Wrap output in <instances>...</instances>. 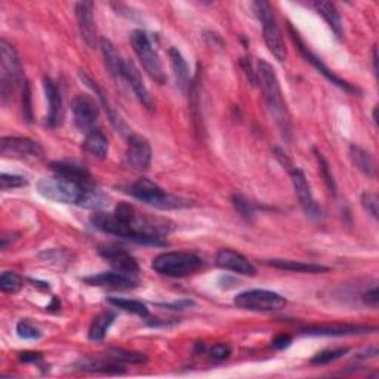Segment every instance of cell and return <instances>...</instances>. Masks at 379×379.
Masks as SVG:
<instances>
[{"label": "cell", "mask_w": 379, "mask_h": 379, "mask_svg": "<svg viewBox=\"0 0 379 379\" xmlns=\"http://www.w3.org/2000/svg\"><path fill=\"white\" fill-rule=\"evenodd\" d=\"M257 74L264 90L265 101H267L270 113L273 115L276 123L279 124V129L282 131L283 136L286 140H289L290 134H292V124H290V115L286 106V101L283 98L280 82L277 79V74L273 66L264 59L258 62Z\"/></svg>", "instance_id": "6da1fadb"}, {"label": "cell", "mask_w": 379, "mask_h": 379, "mask_svg": "<svg viewBox=\"0 0 379 379\" xmlns=\"http://www.w3.org/2000/svg\"><path fill=\"white\" fill-rule=\"evenodd\" d=\"M21 61L15 48L8 41H0V94L3 104L12 101L20 87H24Z\"/></svg>", "instance_id": "7a4b0ae2"}, {"label": "cell", "mask_w": 379, "mask_h": 379, "mask_svg": "<svg viewBox=\"0 0 379 379\" xmlns=\"http://www.w3.org/2000/svg\"><path fill=\"white\" fill-rule=\"evenodd\" d=\"M91 185H82L67 178H62L59 175L49 176V178H42L37 183V192L39 194L55 203H64V205H82L83 196L86 190L92 187Z\"/></svg>", "instance_id": "3957f363"}, {"label": "cell", "mask_w": 379, "mask_h": 379, "mask_svg": "<svg viewBox=\"0 0 379 379\" xmlns=\"http://www.w3.org/2000/svg\"><path fill=\"white\" fill-rule=\"evenodd\" d=\"M203 262L192 252H165L153 259V270L166 277H188L197 273Z\"/></svg>", "instance_id": "277c9868"}, {"label": "cell", "mask_w": 379, "mask_h": 379, "mask_svg": "<svg viewBox=\"0 0 379 379\" xmlns=\"http://www.w3.org/2000/svg\"><path fill=\"white\" fill-rule=\"evenodd\" d=\"M131 45L150 78L160 85L165 83L166 74L150 36L144 30H134L131 33Z\"/></svg>", "instance_id": "5b68a950"}, {"label": "cell", "mask_w": 379, "mask_h": 379, "mask_svg": "<svg viewBox=\"0 0 379 379\" xmlns=\"http://www.w3.org/2000/svg\"><path fill=\"white\" fill-rule=\"evenodd\" d=\"M255 12L259 18V21L262 22V33H264V41L265 45H267L270 52L274 55V58L277 61H286L287 58V49L283 41L282 31L279 29V25H277L276 17L273 14L271 5L269 2H255L254 3Z\"/></svg>", "instance_id": "8992f818"}, {"label": "cell", "mask_w": 379, "mask_h": 379, "mask_svg": "<svg viewBox=\"0 0 379 379\" xmlns=\"http://www.w3.org/2000/svg\"><path fill=\"white\" fill-rule=\"evenodd\" d=\"M129 193L135 199L159 209H176V208H184L188 205L187 200L168 194L165 190L160 188L156 183H153L148 178L136 180L131 185Z\"/></svg>", "instance_id": "52a82bcc"}, {"label": "cell", "mask_w": 379, "mask_h": 379, "mask_svg": "<svg viewBox=\"0 0 379 379\" xmlns=\"http://www.w3.org/2000/svg\"><path fill=\"white\" fill-rule=\"evenodd\" d=\"M234 306L249 311H277L286 307V299L273 290L252 289L238 294L234 298Z\"/></svg>", "instance_id": "ba28073f"}, {"label": "cell", "mask_w": 379, "mask_h": 379, "mask_svg": "<svg viewBox=\"0 0 379 379\" xmlns=\"http://www.w3.org/2000/svg\"><path fill=\"white\" fill-rule=\"evenodd\" d=\"M276 151H277V157L280 159V162L287 168V171L290 173V180H292V184H294L295 193H296V197L299 200L301 208L304 209V212L308 215L310 218H314V220L320 218L322 217V209H320V206L317 203H315V200H314L313 193H311L310 184H308L307 178H306L304 172H302L299 168L290 165L289 160L286 159V156L282 153L280 150H276Z\"/></svg>", "instance_id": "9c48e42d"}, {"label": "cell", "mask_w": 379, "mask_h": 379, "mask_svg": "<svg viewBox=\"0 0 379 379\" xmlns=\"http://www.w3.org/2000/svg\"><path fill=\"white\" fill-rule=\"evenodd\" d=\"M289 33H290V37H292L294 43H295L296 48L299 49V52L302 54V57H304V58L310 62L311 66H314L315 69H317V71L322 73L327 80L332 82L335 86L339 87V90H343V91H345V92H350V94H357V92H359L357 87H355L351 83H348L347 80L341 79L339 76H336L334 71H331L329 67L324 66V62H323L317 55H314V54L311 52V50L306 46V43L302 42L299 33H298L290 24H289Z\"/></svg>", "instance_id": "30bf717a"}, {"label": "cell", "mask_w": 379, "mask_h": 379, "mask_svg": "<svg viewBox=\"0 0 379 379\" xmlns=\"http://www.w3.org/2000/svg\"><path fill=\"white\" fill-rule=\"evenodd\" d=\"M71 110L74 115V123L80 132L86 135L87 132L98 128L96 123L99 111L94 98H91L90 95H79L78 98H74Z\"/></svg>", "instance_id": "8fae6325"}, {"label": "cell", "mask_w": 379, "mask_h": 379, "mask_svg": "<svg viewBox=\"0 0 379 379\" xmlns=\"http://www.w3.org/2000/svg\"><path fill=\"white\" fill-rule=\"evenodd\" d=\"M0 153L5 157L15 159H34L43 156V147L30 138L22 136H3L0 141Z\"/></svg>", "instance_id": "7c38bea8"}, {"label": "cell", "mask_w": 379, "mask_h": 379, "mask_svg": "<svg viewBox=\"0 0 379 379\" xmlns=\"http://www.w3.org/2000/svg\"><path fill=\"white\" fill-rule=\"evenodd\" d=\"M98 254L104 259H107L111 264V267L116 271L129 274L134 277H136L138 273H140V267H138V262L135 261V258L131 257L129 252L124 250L119 245H113V243L101 245L98 248Z\"/></svg>", "instance_id": "4fadbf2b"}, {"label": "cell", "mask_w": 379, "mask_h": 379, "mask_svg": "<svg viewBox=\"0 0 379 379\" xmlns=\"http://www.w3.org/2000/svg\"><path fill=\"white\" fill-rule=\"evenodd\" d=\"M151 145L147 138L143 135H131L128 140V148H126V159H128L129 165L135 169L144 172L150 168L151 163Z\"/></svg>", "instance_id": "5bb4252c"}, {"label": "cell", "mask_w": 379, "mask_h": 379, "mask_svg": "<svg viewBox=\"0 0 379 379\" xmlns=\"http://www.w3.org/2000/svg\"><path fill=\"white\" fill-rule=\"evenodd\" d=\"M85 283L98 287H106L113 290H129L138 286V279L134 276L124 274L120 271H108V273H99L90 277H85Z\"/></svg>", "instance_id": "9a60e30c"}, {"label": "cell", "mask_w": 379, "mask_h": 379, "mask_svg": "<svg viewBox=\"0 0 379 379\" xmlns=\"http://www.w3.org/2000/svg\"><path fill=\"white\" fill-rule=\"evenodd\" d=\"M376 327L371 326H360V324H343V323H334V324H314L302 329L306 335L314 336H351V335H363L375 332Z\"/></svg>", "instance_id": "2e32d148"}, {"label": "cell", "mask_w": 379, "mask_h": 379, "mask_svg": "<svg viewBox=\"0 0 379 379\" xmlns=\"http://www.w3.org/2000/svg\"><path fill=\"white\" fill-rule=\"evenodd\" d=\"M215 261H217V265L222 270H229L237 274L250 276V277H254L257 274L255 265L252 264L246 257L238 254V252L233 249H221L217 254Z\"/></svg>", "instance_id": "e0dca14e"}, {"label": "cell", "mask_w": 379, "mask_h": 379, "mask_svg": "<svg viewBox=\"0 0 379 379\" xmlns=\"http://www.w3.org/2000/svg\"><path fill=\"white\" fill-rule=\"evenodd\" d=\"M76 17H78L79 31L83 42L94 48L96 42V27L94 20V3L92 2H79L76 3Z\"/></svg>", "instance_id": "ac0fdd59"}, {"label": "cell", "mask_w": 379, "mask_h": 379, "mask_svg": "<svg viewBox=\"0 0 379 379\" xmlns=\"http://www.w3.org/2000/svg\"><path fill=\"white\" fill-rule=\"evenodd\" d=\"M124 82L132 87L135 96L143 104V107H145L147 110L155 108V101H153V98H151V95L147 90V86L141 78L140 70L135 67L132 61L124 62Z\"/></svg>", "instance_id": "d6986e66"}, {"label": "cell", "mask_w": 379, "mask_h": 379, "mask_svg": "<svg viewBox=\"0 0 379 379\" xmlns=\"http://www.w3.org/2000/svg\"><path fill=\"white\" fill-rule=\"evenodd\" d=\"M49 168L55 175H59V176H62V178H67L70 181L78 183V184H82V185L94 184L92 176L90 172H87V169H85L80 165H76V163L52 162L49 165Z\"/></svg>", "instance_id": "ffe728a7"}, {"label": "cell", "mask_w": 379, "mask_h": 379, "mask_svg": "<svg viewBox=\"0 0 379 379\" xmlns=\"http://www.w3.org/2000/svg\"><path fill=\"white\" fill-rule=\"evenodd\" d=\"M43 87L46 99L49 103V116H48V124L50 128H57L62 119V98L61 92L55 82L49 78L43 79Z\"/></svg>", "instance_id": "44dd1931"}, {"label": "cell", "mask_w": 379, "mask_h": 379, "mask_svg": "<svg viewBox=\"0 0 379 379\" xmlns=\"http://www.w3.org/2000/svg\"><path fill=\"white\" fill-rule=\"evenodd\" d=\"M101 50H103V57L106 61V66L110 71V74L117 82H124V59L117 52L116 46L113 45L108 39H101L99 42Z\"/></svg>", "instance_id": "7402d4cb"}, {"label": "cell", "mask_w": 379, "mask_h": 379, "mask_svg": "<svg viewBox=\"0 0 379 379\" xmlns=\"http://www.w3.org/2000/svg\"><path fill=\"white\" fill-rule=\"evenodd\" d=\"M265 264L270 267L292 271V273H304V274H319V273H327L331 269L324 267L320 264L313 262H302V261H294V259H267Z\"/></svg>", "instance_id": "603a6c76"}, {"label": "cell", "mask_w": 379, "mask_h": 379, "mask_svg": "<svg viewBox=\"0 0 379 379\" xmlns=\"http://www.w3.org/2000/svg\"><path fill=\"white\" fill-rule=\"evenodd\" d=\"M80 79L83 80V83H85L87 87H91V90L94 91L95 96L99 99L101 106L104 107V110H106V113H107V116H108L111 124L115 126V128L117 129V132L124 134V132H126V124L122 122V119L119 117V115L115 111V108H113L111 104L108 103V99H107V96L104 95L103 90H101V87L96 85V82H94L86 73H80Z\"/></svg>", "instance_id": "cb8c5ba5"}, {"label": "cell", "mask_w": 379, "mask_h": 379, "mask_svg": "<svg viewBox=\"0 0 379 379\" xmlns=\"http://www.w3.org/2000/svg\"><path fill=\"white\" fill-rule=\"evenodd\" d=\"M83 148L87 155H91L96 159H106L108 155V140L107 136L104 135V132L101 131L99 128L87 132L85 143H83Z\"/></svg>", "instance_id": "d4e9b609"}, {"label": "cell", "mask_w": 379, "mask_h": 379, "mask_svg": "<svg viewBox=\"0 0 379 379\" xmlns=\"http://www.w3.org/2000/svg\"><path fill=\"white\" fill-rule=\"evenodd\" d=\"M168 54H169L171 67H172V71H173V76H175L176 85L180 86L181 91H184L185 87L188 86V82H190V70H188V66H187V61L184 59V57L178 50V48H175V46H172L169 49Z\"/></svg>", "instance_id": "484cf974"}, {"label": "cell", "mask_w": 379, "mask_h": 379, "mask_svg": "<svg viewBox=\"0 0 379 379\" xmlns=\"http://www.w3.org/2000/svg\"><path fill=\"white\" fill-rule=\"evenodd\" d=\"M116 319V314L113 311H104L99 313L98 315H95L91 326H90V332H87V338L94 343H99V341H103L110 329V326L113 324Z\"/></svg>", "instance_id": "4316f807"}, {"label": "cell", "mask_w": 379, "mask_h": 379, "mask_svg": "<svg viewBox=\"0 0 379 379\" xmlns=\"http://www.w3.org/2000/svg\"><path fill=\"white\" fill-rule=\"evenodd\" d=\"M350 157L355 163V166L368 176H373L376 166H375V160L369 151H366L364 148L359 145H351L350 147Z\"/></svg>", "instance_id": "83f0119b"}, {"label": "cell", "mask_w": 379, "mask_h": 379, "mask_svg": "<svg viewBox=\"0 0 379 379\" xmlns=\"http://www.w3.org/2000/svg\"><path fill=\"white\" fill-rule=\"evenodd\" d=\"M315 9H317L319 14L324 18V21L327 22V25L332 29V31L338 36L343 37V20H341L339 12L336 9V6L331 2H317L315 3Z\"/></svg>", "instance_id": "f1b7e54d"}, {"label": "cell", "mask_w": 379, "mask_h": 379, "mask_svg": "<svg viewBox=\"0 0 379 379\" xmlns=\"http://www.w3.org/2000/svg\"><path fill=\"white\" fill-rule=\"evenodd\" d=\"M108 304H111L113 307H116L119 310H123L126 313H132V314H136L140 315V317L143 319H147L148 317V308L145 304H143L141 301H135V299H126V298H108L107 299Z\"/></svg>", "instance_id": "f546056e"}, {"label": "cell", "mask_w": 379, "mask_h": 379, "mask_svg": "<svg viewBox=\"0 0 379 379\" xmlns=\"http://www.w3.org/2000/svg\"><path fill=\"white\" fill-rule=\"evenodd\" d=\"M22 287V279L14 271H3L0 276V290L5 294H17Z\"/></svg>", "instance_id": "4dcf8cb0"}, {"label": "cell", "mask_w": 379, "mask_h": 379, "mask_svg": "<svg viewBox=\"0 0 379 379\" xmlns=\"http://www.w3.org/2000/svg\"><path fill=\"white\" fill-rule=\"evenodd\" d=\"M313 151H314L315 159H317V162H319V169H320V173H322V176H323V180H324L327 188H329V192L335 196V194H336V183H335V180H334L332 172H331L329 163H327L326 157L323 156V153H320V151H319L317 148H314Z\"/></svg>", "instance_id": "1f68e13d"}, {"label": "cell", "mask_w": 379, "mask_h": 379, "mask_svg": "<svg viewBox=\"0 0 379 379\" xmlns=\"http://www.w3.org/2000/svg\"><path fill=\"white\" fill-rule=\"evenodd\" d=\"M107 356L113 360L123 362V363H144V362H147V357L144 355H140V352H132V351H124L122 348L108 350Z\"/></svg>", "instance_id": "d6a6232c"}, {"label": "cell", "mask_w": 379, "mask_h": 379, "mask_svg": "<svg viewBox=\"0 0 379 379\" xmlns=\"http://www.w3.org/2000/svg\"><path fill=\"white\" fill-rule=\"evenodd\" d=\"M348 351H350V348H347V347H341V348H335V350H324V351L319 352L317 356H314L311 363L313 364L332 363L335 360H339L341 357H344Z\"/></svg>", "instance_id": "836d02e7"}, {"label": "cell", "mask_w": 379, "mask_h": 379, "mask_svg": "<svg viewBox=\"0 0 379 379\" xmlns=\"http://www.w3.org/2000/svg\"><path fill=\"white\" fill-rule=\"evenodd\" d=\"M231 201H233V206L236 208V210L242 215L243 218L246 220H252L255 215V206L250 203V201L248 199H245L243 196L240 194H234L231 197Z\"/></svg>", "instance_id": "e575fe53"}, {"label": "cell", "mask_w": 379, "mask_h": 379, "mask_svg": "<svg viewBox=\"0 0 379 379\" xmlns=\"http://www.w3.org/2000/svg\"><path fill=\"white\" fill-rule=\"evenodd\" d=\"M29 184V180L25 176L21 175H10V173H2L0 175V188L3 192H8V190H14V188H21Z\"/></svg>", "instance_id": "d590c367"}, {"label": "cell", "mask_w": 379, "mask_h": 379, "mask_svg": "<svg viewBox=\"0 0 379 379\" xmlns=\"http://www.w3.org/2000/svg\"><path fill=\"white\" fill-rule=\"evenodd\" d=\"M17 334L22 339H39L42 336V332H41L39 327L34 326V323H31L27 319L18 322Z\"/></svg>", "instance_id": "8d00e7d4"}, {"label": "cell", "mask_w": 379, "mask_h": 379, "mask_svg": "<svg viewBox=\"0 0 379 379\" xmlns=\"http://www.w3.org/2000/svg\"><path fill=\"white\" fill-rule=\"evenodd\" d=\"M206 356L212 362H224L231 356V347L229 344H215L206 350Z\"/></svg>", "instance_id": "74e56055"}, {"label": "cell", "mask_w": 379, "mask_h": 379, "mask_svg": "<svg viewBox=\"0 0 379 379\" xmlns=\"http://www.w3.org/2000/svg\"><path fill=\"white\" fill-rule=\"evenodd\" d=\"M362 205H363L364 210H368V213H371L375 220H378V217H379V199L375 193H371V192L363 193Z\"/></svg>", "instance_id": "f35d334b"}, {"label": "cell", "mask_w": 379, "mask_h": 379, "mask_svg": "<svg viewBox=\"0 0 379 379\" xmlns=\"http://www.w3.org/2000/svg\"><path fill=\"white\" fill-rule=\"evenodd\" d=\"M22 115L27 122H31L33 113H31V94H30V85L25 80L22 87Z\"/></svg>", "instance_id": "ab89813d"}, {"label": "cell", "mask_w": 379, "mask_h": 379, "mask_svg": "<svg viewBox=\"0 0 379 379\" xmlns=\"http://www.w3.org/2000/svg\"><path fill=\"white\" fill-rule=\"evenodd\" d=\"M363 302L366 306H369L372 308H378L379 304V295H378V287H372L368 292L363 294Z\"/></svg>", "instance_id": "60d3db41"}, {"label": "cell", "mask_w": 379, "mask_h": 379, "mask_svg": "<svg viewBox=\"0 0 379 379\" xmlns=\"http://www.w3.org/2000/svg\"><path fill=\"white\" fill-rule=\"evenodd\" d=\"M290 344H292V338H290L289 335H279L273 339L271 347L276 350H283V348H287Z\"/></svg>", "instance_id": "b9f144b4"}, {"label": "cell", "mask_w": 379, "mask_h": 379, "mask_svg": "<svg viewBox=\"0 0 379 379\" xmlns=\"http://www.w3.org/2000/svg\"><path fill=\"white\" fill-rule=\"evenodd\" d=\"M20 360L24 362V363H34V362H39L42 360V355L41 352H31V351H27V352H21L20 355Z\"/></svg>", "instance_id": "7bdbcfd3"}, {"label": "cell", "mask_w": 379, "mask_h": 379, "mask_svg": "<svg viewBox=\"0 0 379 379\" xmlns=\"http://www.w3.org/2000/svg\"><path fill=\"white\" fill-rule=\"evenodd\" d=\"M18 236H20V234H17V233H12V231H9V233H3V234H2V237H0V248H2V249L5 250L10 242H14V240H17V238H18Z\"/></svg>", "instance_id": "ee69618b"}, {"label": "cell", "mask_w": 379, "mask_h": 379, "mask_svg": "<svg viewBox=\"0 0 379 379\" xmlns=\"http://www.w3.org/2000/svg\"><path fill=\"white\" fill-rule=\"evenodd\" d=\"M194 306V302L193 301H180V302H173V304H168L165 306L166 308H171V310H185V308H190V307H193Z\"/></svg>", "instance_id": "f6af8a7d"}, {"label": "cell", "mask_w": 379, "mask_h": 379, "mask_svg": "<svg viewBox=\"0 0 379 379\" xmlns=\"http://www.w3.org/2000/svg\"><path fill=\"white\" fill-rule=\"evenodd\" d=\"M372 59H373V70H375V74L378 73V50H376V46H373V50H372Z\"/></svg>", "instance_id": "bcb514c9"}, {"label": "cell", "mask_w": 379, "mask_h": 379, "mask_svg": "<svg viewBox=\"0 0 379 379\" xmlns=\"http://www.w3.org/2000/svg\"><path fill=\"white\" fill-rule=\"evenodd\" d=\"M373 122L375 123L378 122V107H375V110H373Z\"/></svg>", "instance_id": "7dc6e473"}]
</instances>
